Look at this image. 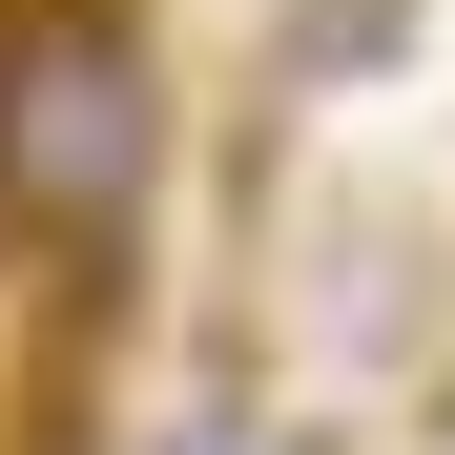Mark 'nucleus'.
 I'll return each instance as SVG.
<instances>
[{
  "label": "nucleus",
  "instance_id": "obj_1",
  "mask_svg": "<svg viewBox=\"0 0 455 455\" xmlns=\"http://www.w3.org/2000/svg\"><path fill=\"white\" fill-rule=\"evenodd\" d=\"M166 207V21L145 0H0V228L42 269H124Z\"/></svg>",
  "mask_w": 455,
  "mask_h": 455
},
{
  "label": "nucleus",
  "instance_id": "obj_2",
  "mask_svg": "<svg viewBox=\"0 0 455 455\" xmlns=\"http://www.w3.org/2000/svg\"><path fill=\"white\" fill-rule=\"evenodd\" d=\"M166 455H290V435H269V414H187Z\"/></svg>",
  "mask_w": 455,
  "mask_h": 455
}]
</instances>
